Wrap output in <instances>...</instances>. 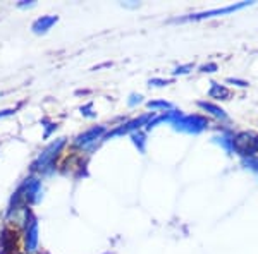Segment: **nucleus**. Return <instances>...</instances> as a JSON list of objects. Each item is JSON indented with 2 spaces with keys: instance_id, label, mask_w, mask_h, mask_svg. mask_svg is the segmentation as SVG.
Returning <instances> with one entry per match:
<instances>
[{
  "instance_id": "nucleus-16",
  "label": "nucleus",
  "mask_w": 258,
  "mask_h": 254,
  "mask_svg": "<svg viewBox=\"0 0 258 254\" xmlns=\"http://www.w3.org/2000/svg\"><path fill=\"white\" fill-rule=\"evenodd\" d=\"M191 69H193V65L186 64V65H181V67H177L176 70H174V74H188Z\"/></svg>"
},
{
  "instance_id": "nucleus-6",
  "label": "nucleus",
  "mask_w": 258,
  "mask_h": 254,
  "mask_svg": "<svg viewBox=\"0 0 258 254\" xmlns=\"http://www.w3.org/2000/svg\"><path fill=\"white\" fill-rule=\"evenodd\" d=\"M248 6H251V2L234 4V6L224 7V9H214V11H207V12H200V14L188 16V18L174 19V23H186V21H202V19H209V18H214V16H222V14H229V12H234V11H239V9H244V7H248Z\"/></svg>"
},
{
  "instance_id": "nucleus-3",
  "label": "nucleus",
  "mask_w": 258,
  "mask_h": 254,
  "mask_svg": "<svg viewBox=\"0 0 258 254\" xmlns=\"http://www.w3.org/2000/svg\"><path fill=\"white\" fill-rule=\"evenodd\" d=\"M24 244H26V252L35 254L38 249V218L31 213V210L26 211V220H24Z\"/></svg>"
},
{
  "instance_id": "nucleus-7",
  "label": "nucleus",
  "mask_w": 258,
  "mask_h": 254,
  "mask_svg": "<svg viewBox=\"0 0 258 254\" xmlns=\"http://www.w3.org/2000/svg\"><path fill=\"white\" fill-rule=\"evenodd\" d=\"M105 131L107 129L103 126H95L88 129V131H85L83 134H80L76 137V141H74V144L80 148H93L95 144H97V139H102L103 136H105Z\"/></svg>"
},
{
  "instance_id": "nucleus-4",
  "label": "nucleus",
  "mask_w": 258,
  "mask_h": 254,
  "mask_svg": "<svg viewBox=\"0 0 258 254\" xmlns=\"http://www.w3.org/2000/svg\"><path fill=\"white\" fill-rule=\"evenodd\" d=\"M209 126V120L202 115H182L181 119L174 124V129L181 132H186V134H200L203 129H207Z\"/></svg>"
},
{
  "instance_id": "nucleus-10",
  "label": "nucleus",
  "mask_w": 258,
  "mask_h": 254,
  "mask_svg": "<svg viewBox=\"0 0 258 254\" xmlns=\"http://www.w3.org/2000/svg\"><path fill=\"white\" fill-rule=\"evenodd\" d=\"M209 97L215 98V100H227L231 97V91H229L226 86L219 84V82H212L210 91H209Z\"/></svg>"
},
{
  "instance_id": "nucleus-11",
  "label": "nucleus",
  "mask_w": 258,
  "mask_h": 254,
  "mask_svg": "<svg viewBox=\"0 0 258 254\" xmlns=\"http://www.w3.org/2000/svg\"><path fill=\"white\" fill-rule=\"evenodd\" d=\"M131 139H133V143H135V146L138 148L141 153H145V144H147V136H145V132H141V131L133 132Z\"/></svg>"
},
{
  "instance_id": "nucleus-8",
  "label": "nucleus",
  "mask_w": 258,
  "mask_h": 254,
  "mask_svg": "<svg viewBox=\"0 0 258 254\" xmlns=\"http://www.w3.org/2000/svg\"><path fill=\"white\" fill-rule=\"evenodd\" d=\"M59 21V18L57 16H41V18H38L33 23V26H31V30L35 35H45L50 28L53 26V24Z\"/></svg>"
},
{
  "instance_id": "nucleus-5",
  "label": "nucleus",
  "mask_w": 258,
  "mask_h": 254,
  "mask_svg": "<svg viewBox=\"0 0 258 254\" xmlns=\"http://www.w3.org/2000/svg\"><path fill=\"white\" fill-rule=\"evenodd\" d=\"M19 191L23 194L24 203L28 205H35L41 199V181L38 177H28L24 179V182L19 186Z\"/></svg>"
},
{
  "instance_id": "nucleus-14",
  "label": "nucleus",
  "mask_w": 258,
  "mask_h": 254,
  "mask_svg": "<svg viewBox=\"0 0 258 254\" xmlns=\"http://www.w3.org/2000/svg\"><path fill=\"white\" fill-rule=\"evenodd\" d=\"M244 165L249 166V168H253V170H258V158L256 156L248 158V160H244Z\"/></svg>"
},
{
  "instance_id": "nucleus-19",
  "label": "nucleus",
  "mask_w": 258,
  "mask_h": 254,
  "mask_svg": "<svg viewBox=\"0 0 258 254\" xmlns=\"http://www.w3.org/2000/svg\"><path fill=\"white\" fill-rule=\"evenodd\" d=\"M141 102V95H131V100H129V105L135 107L136 103Z\"/></svg>"
},
{
  "instance_id": "nucleus-20",
  "label": "nucleus",
  "mask_w": 258,
  "mask_h": 254,
  "mask_svg": "<svg viewBox=\"0 0 258 254\" xmlns=\"http://www.w3.org/2000/svg\"><path fill=\"white\" fill-rule=\"evenodd\" d=\"M12 114H14V110H12V108H7V110H0V119L7 117V115H12Z\"/></svg>"
},
{
  "instance_id": "nucleus-17",
  "label": "nucleus",
  "mask_w": 258,
  "mask_h": 254,
  "mask_svg": "<svg viewBox=\"0 0 258 254\" xmlns=\"http://www.w3.org/2000/svg\"><path fill=\"white\" fill-rule=\"evenodd\" d=\"M227 82H232V84L241 86V88H246V86H248V82H246V81H241V79H234V77H229V79H227Z\"/></svg>"
},
{
  "instance_id": "nucleus-1",
  "label": "nucleus",
  "mask_w": 258,
  "mask_h": 254,
  "mask_svg": "<svg viewBox=\"0 0 258 254\" xmlns=\"http://www.w3.org/2000/svg\"><path fill=\"white\" fill-rule=\"evenodd\" d=\"M66 146V137H59L53 143H50L38 158L31 163V172H38L41 176H52L55 172V160L60 155L62 148Z\"/></svg>"
},
{
  "instance_id": "nucleus-2",
  "label": "nucleus",
  "mask_w": 258,
  "mask_h": 254,
  "mask_svg": "<svg viewBox=\"0 0 258 254\" xmlns=\"http://www.w3.org/2000/svg\"><path fill=\"white\" fill-rule=\"evenodd\" d=\"M232 151L239 153L241 156L253 158L258 153V132L243 131L232 136Z\"/></svg>"
},
{
  "instance_id": "nucleus-18",
  "label": "nucleus",
  "mask_w": 258,
  "mask_h": 254,
  "mask_svg": "<svg viewBox=\"0 0 258 254\" xmlns=\"http://www.w3.org/2000/svg\"><path fill=\"white\" fill-rule=\"evenodd\" d=\"M91 103H88L86 107H81V114L83 115H86V117H93V114H91Z\"/></svg>"
},
{
  "instance_id": "nucleus-9",
  "label": "nucleus",
  "mask_w": 258,
  "mask_h": 254,
  "mask_svg": "<svg viewBox=\"0 0 258 254\" xmlns=\"http://www.w3.org/2000/svg\"><path fill=\"white\" fill-rule=\"evenodd\" d=\"M198 107L200 108H203L205 112H209V114H212L214 117H217V119H222V120H226L227 119V114L222 110L220 107H217L215 103H212V102H198Z\"/></svg>"
},
{
  "instance_id": "nucleus-21",
  "label": "nucleus",
  "mask_w": 258,
  "mask_h": 254,
  "mask_svg": "<svg viewBox=\"0 0 258 254\" xmlns=\"http://www.w3.org/2000/svg\"><path fill=\"white\" fill-rule=\"evenodd\" d=\"M35 6V2H19L18 7H33Z\"/></svg>"
},
{
  "instance_id": "nucleus-13",
  "label": "nucleus",
  "mask_w": 258,
  "mask_h": 254,
  "mask_svg": "<svg viewBox=\"0 0 258 254\" xmlns=\"http://www.w3.org/2000/svg\"><path fill=\"white\" fill-rule=\"evenodd\" d=\"M200 70H202V72H215V70H217V64L210 62V64L202 65V67H200Z\"/></svg>"
},
{
  "instance_id": "nucleus-15",
  "label": "nucleus",
  "mask_w": 258,
  "mask_h": 254,
  "mask_svg": "<svg viewBox=\"0 0 258 254\" xmlns=\"http://www.w3.org/2000/svg\"><path fill=\"white\" fill-rule=\"evenodd\" d=\"M170 81H167V79H150L148 81V84L150 86H165V84H169Z\"/></svg>"
},
{
  "instance_id": "nucleus-12",
  "label": "nucleus",
  "mask_w": 258,
  "mask_h": 254,
  "mask_svg": "<svg viewBox=\"0 0 258 254\" xmlns=\"http://www.w3.org/2000/svg\"><path fill=\"white\" fill-rule=\"evenodd\" d=\"M147 107L152 108V110H157V108H162V110H172V105H170L169 102H164V100H155V102H148Z\"/></svg>"
}]
</instances>
